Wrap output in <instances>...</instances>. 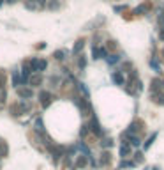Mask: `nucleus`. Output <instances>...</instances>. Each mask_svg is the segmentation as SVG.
<instances>
[{
  "label": "nucleus",
  "instance_id": "nucleus-1",
  "mask_svg": "<svg viewBox=\"0 0 164 170\" xmlns=\"http://www.w3.org/2000/svg\"><path fill=\"white\" fill-rule=\"evenodd\" d=\"M41 103H42V106H49V103H51V94L49 92H41Z\"/></svg>",
  "mask_w": 164,
  "mask_h": 170
},
{
  "label": "nucleus",
  "instance_id": "nucleus-2",
  "mask_svg": "<svg viewBox=\"0 0 164 170\" xmlns=\"http://www.w3.org/2000/svg\"><path fill=\"white\" fill-rule=\"evenodd\" d=\"M18 96H21V98H32V90L30 89H18Z\"/></svg>",
  "mask_w": 164,
  "mask_h": 170
},
{
  "label": "nucleus",
  "instance_id": "nucleus-3",
  "mask_svg": "<svg viewBox=\"0 0 164 170\" xmlns=\"http://www.w3.org/2000/svg\"><path fill=\"white\" fill-rule=\"evenodd\" d=\"M83 46H85V41H78L76 44H74V48H72V53L76 55V53H79L83 50Z\"/></svg>",
  "mask_w": 164,
  "mask_h": 170
},
{
  "label": "nucleus",
  "instance_id": "nucleus-4",
  "mask_svg": "<svg viewBox=\"0 0 164 170\" xmlns=\"http://www.w3.org/2000/svg\"><path fill=\"white\" fill-rule=\"evenodd\" d=\"M113 82L118 83V85H123V76L120 73H113Z\"/></svg>",
  "mask_w": 164,
  "mask_h": 170
},
{
  "label": "nucleus",
  "instance_id": "nucleus-5",
  "mask_svg": "<svg viewBox=\"0 0 164 170\" xmlns=\"http://www.w3.org/2000/svg\"><path fill=\"white\" fill-rule=\"evenodd\" d=\"M42 82V78H41V75H34V76L30 78V85H39V83Z\"/></svg>",
  "mask_w": 164,
  "mask_h": 170
},
{
  "label": "nucleus",
  "instance_id": "nucleus-6",
  "mask_svg": "<svg viewBox=\"0 0 164 170\" xmlns=\"http://www.w3.org/2000/svg\"><path fill=\"white\" fill-rule=\"evenodd\" d=\"M46 60H37V71H44L46 69Z\"/></svg>",
  "mask_w": 164,
  "mask_h": 170
},
{
  "label": "nucleus",
  "instance_id": "nucleus-7",
  "mask_svg": "<svg viewBox=\"0 0 164 170\" xmlns=\"http://www.w3.org/2000/svg\"><path fill=\"white\" fill-rule=\"evenodd\" d=\"M102 156H104V158H101V163H102V165H108V163H110V153H104Z\"/></svg>",
  "mask_w": 164,
  "mask_h": 170
},
{
  "label": "nucleus",
  "instance_id": "nucleus-8",
  "mask_svg": "<svg viewBox=\"0 0 164 170\" xmlns=\"http://www.w3.org/2000/svg\"><path fill=\"white\" fill-rule=\"evenodd\" d=\"M127 154H129V147L122 145V147H120V156H127Z\"/></svg>",
  "mask_w": 164,
  "mask_h": 170
},
{
  "label": "nucleus",
  "instance_id": "nucleus-9",
  "mask_svg": "<svg viewBox=\"0 0 164 170\" xmlns=\"http://www.w3.org/2000/svg\"><path fill=\"white\" fill-rule=\"evenodd\" d=\"M131 144H132L134 147H138L141 142H140V138H138V136H131Z\"/></svg>",
  "mask_w": 164,
  "mask_h": 170
},
{
  "label": "nucleus",
  "instance_id": "nucleus-10",
  "mask_svg": "<svg viewBox=\"0 0 164 170\" xmlns=\"http://www.w3.org/2000/svg\"><path fill=\"white\" fill-rule=\"evenodd\" d=\"M19 82H21V78H19V75H18V73H14V75H12V83H14V85H18Z\"/></svg>",
  "mask_w": 164,
  "mask_h": 170
},
{
  "label": "nucleus",
  "instance_id": "nucleus-11",
  "mask_svg": "<svg viewBox=\"0 0 164 170\" xmlns=\"http://www.w3.org/2000/svg\"><path fill=\"white\" fill-rule=\"evenodd\" d=\"M55 59L62 60V59H64V52H62V50H60V52H55Z\"/></svg>",
  "mask_w": 164,
  "mask_h": 170
},
{
  "label": "nucleus",
  "instance_id": "nucleus-12",
  "mask_svg": "<svg viewBox=\"0 0 164 170\" xmlns=\"http://www.w3.org/2000/svg\"><path fill=\"white\" fill-rule=\"evenodd\" d=\"M153 140H155V135H152V136H150V138H148V142H147V144H145V149H148V147L152 145V142H153Z\"/></svg>",
  "mask_w": 164,
  "mask_h": 170
},
{
  "label": "nucleus",
  "instance_id": "nucleus-13",
  "mask_svg": "<svg viewBox=\"0 0 164 170\" xmlns=\"http://www.w3.org/2000/svg\"><path fill=\"white\" fill-rule=\"evenodd\" d=\"M101 144H102L104 147H111V145H113V142L110 140V138H106V140H104V142H101Z\"/></svg>",
  "mask_w": 164,
  "mask_h": 170
},
{
  "label": "nucleus",
  "instance_id": "nucleus-14",
  "mask_svg": "<svg viewBox=\"0 0 164 170\" xmlns=\"http://www.w3.org/2000/svg\"><path fill=\"white\" fill-rule=\"evenodd\" d=\"M92 126H94V131L97 133V135H99V133H101V129H99V126H97V121H95V119H94V122H92Z\"/></svg>",
  "mask_w": 164,
  "mask_h": 170
},
{
  "label": "nucleus",
  "instance_id": "nucleus-15",
  "mask_svg": "<svg viewBox=\"0 0 164 170\" xmlns=\"http://www.w3.org/2000/svg\"><path fill=\"white\" fill-rule=\"evenodd\" d=\"M85 163H87V158H79V159H78V167H85Z\"/></svg>",
  "mask_w": 164,
  "mask_h": 170
},
{
  "label": "nucleus",
  "instance_id": "nucleus-16",
  "mask_svg": "<svg viewBox=\"0 0 164 170\" xmlns=\"http://www.w3.org/2000/svg\"><path fill=\"white\" fill-rule=\"evenodd\" d=\"M108 60L113 64V62H118V57H117V55H110V57H108Z\"/></svg>",
  "mask_w": 164,
  "mask_h": 170
},
{
  "label": "nucleus",
  "instance_id": "nucleus-17",
  "mask_svg": "<svg viewBox=\"0 0 164 170\" xmlns=\"http://www.w3.org/2000/svg\"><path fill=\"white\" fill-rule=\"evenodd\" d=\"M35 128H37V131H42V122H41V119L35 122Z\"/></svg>",
  "mask_w": 164,
  "mask_h": 170
},
{
  "label": "nucleus",
  "instance_id": "nucleus-18",
  "mask_svg": "<svg viewBox=\"0 0 164 170\" xmlns=\"http://www.w3.org/2000/svg\"><path fill=\"white\" fill-rule=\"evenodd\" d=\"M143 11H145V7H143V6H140V7H136V14H140V12H143Z\"/></svg>",
  "mask_w": 164,
  "mask_h": 170
},
{
  "label": "nucleus",
  "instance_id": "nucleus-19",
  "mask_svg": "<svg viewBox=\"0 0 164 170\" xmlns=\"http://www.w3.org/2000/svg\"><path fill=\"white\" fill-rule=\"evenodd\" d=\"M79 67H85V59H83V57L79 59Z\"/></svg>",
  "mask_w": 164,
  "mask_h": 170
},
{
  "label": "nucleus",
  "instance_id": "nucleus-20",
  "mask_svg": "<svg viewBox=\"0 0 164 170\" xmlns=\"http://www.w3.org/2000/svg\"><path fill=\"white\" fill-rule=\"evenodd\" d=\"M159 37H161V39H162V41H164V30H162V32H161V34H159Z\"/></svg>",
  "mask_w": 164,
  "mask_h": 170
},
{
  "label": "nucleus",
  "instance_id": "nucleus-21",
  "mask_svg": "<svg viewBox=\"0 0 164 170\" xmlns=\"http://www.w3.org/2000/svg\"><path fill=\"white\" fill-rule=\"evenodd\" d=\"M7 2H9V4H12V2H16V0H7Z\"/></svg>",
  "mask_w": 164,
  "mask_h": 170
},
{
  "label": "nucleus",
  "instance_id": "nucleus-22",
  "mask_svg": "<svg viewBox=\"0 0 164 170\" xmlns=\"http://www.w3.org/2000/svg\"><path fill=\"white\" fill-rule=\"evenodd\" d=\"M162 55H164V52H162Z\"/></svg>",
  "mask_w": 164,
  "mask_h": 170
}]
</instances>
